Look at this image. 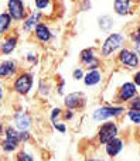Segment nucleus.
<instances>
[{
    "instance_id": "1",
    "label": "nucleus",
    "mask_w": 140,
    "mask_h": 161,
    "mask_svg": "<svg viewBox=\"0 0 140 161\" xmlns=\"http://www.w3.org/2000/svg\"><path fill=\"white\" fill-rule=\"evenodd\" d=\"M123 41H125V37L122 34H112V36H109L106 38V41L104 42V45H102V55L104 57L110 55L113 51H116L123 44Z\"/></svg>"
},
{
    "instance_id": "2",
    "label": "nucleus",
    "mask_w": 140,
    "mask_h": 161,
    "mask_svg": "<svg viewBox=\"0 0 140 161\" xmlns=\"http://www.w3.org/2000/svg\"><path fill=\"white\" fill-rule=\"evenodd\" d=\"M7 7H8V13H10V16L13 19H16V20L24 19L25 8H24V3L21 0H8Z\"/></svg>"
},
{
    "instance_id": "3",
    "label": "nucleus",
    "mask_w": 140,
    "mask_h": 161,
    "mask_svg": "<svg viewBox=\"0 0 140 161\" xmlns=\"http://www.w3.org/2000/svg\"><path fill=\"white\" fill-rule=\"evenodd\" d=\"M31 85H33V78H31V75L23 74V75H20L19 78H17L16 83H14V88H16V91L19 92V93L24 95L31 89Z\"/></svg>"
},
{
    "instance_id": "4",
    "label": "nucleus",
    "mask_w": 140,
    "mask_h": 161,
    "mask_svg": "<svg viewBox=\"0 0 140 161\" xmlns=\"http://www.w3.org/2000/svg\"><path fill=\"white\" fill-rule=\"evenodd\" d=\"M116 131H118V129H116V126L113 123H105L101 127V130H99V140L102 143L110 142L112 139H115Z\"/></svg>"
},
{
    "instance_id": "5",
    "label": "nucleus",
    "mask_w": 140,
    "mask_h": 161,
    "mask_svg": "<svg viewBox=\"0 0 140 161\" xmlns=\"http://www.w3.org/2000/svg\"><path fill=\"white\" fill-rule=\"evenodd\" d=\"M123 112V108H101L93 112V119L95 120H104L108 117L118 116L119 113Z\"/></svg>"
},
{
    "instance_id": "6",
    "label": "nucleus",
    "mask_w": 140,
    "mask_h": 161,
    "mask_svg": "<svg viewBox=\"0 0 140 161\" xmlns=\"http://www.w3.org/2000/svg\"><path fill=\"white\" fill-rule=\"evenodd\" d=\"M17 143H19V136H17V133L13 129H7V131H6V140H4V144H3L4 150L6 151L14 150V148L17 147Z\"/></svg>"
},
{
    "instance_id": "7",
    "label": "nucleus",
    "mask_w": 140,
    "mask_h": 161,
    "mask_svg": "<svg viewBox=\"0 0 140 161\" xmlns=\"http://www.w3.org/2000/svg\"><path fill=\"white\" fill-rule=\"evenodd\" d=\"M119 59H120L125 65H127V67H136V65L139 64L137 55L129 50H122L120 54H119Z\"/></svg>"
},
{
    "instance_id": "8",
    "label": "nucleus",
    "mask_w": 140,
    "mask_h": 161,
    "mask_svg": "<svg viewBox=\"0 0 140 161\" xmlns=\"http://www.w3.org/2000/svg\"><path fill=\"white\" fill-rule=\"evenodd\" d=\"M81 59L88 68H96L98 67V59L93 55V50H84L81 53Z\"/></svg>"
},
{
    "instance_id": "9",
    "label": "nucleus",
    "mask_w": 140,
    "mask_h": 161,
    "mask_svg": "<svg viewBox=\"0 0 140 161\" xmlns=\"http://www.w3.org/2000/svg\"><path fill=\"white\" fill-rule=\"evenodd\" d=\"M135 95H136V86H135V83L127 82V83H125V85L122 86L120 97H122L123 100L130 99V97H133Z\"/></svg>"
},
{
    "instance_id": "10",
    "label": "nucleus",
    "mask_w": 140,
    "mask_h": 161,
    "mask_svg": "<svg viewBox=\"0 0 140 161\" xmlns=\"http://www.w3.org/2000/svg\"><path fill=\"white\" fill-rule=\"evenodd\" d=\"M106 153L109 154V156H116V154L119 153V151L122 150V142L119 139H112L110 142L106 143Z\"/></svg>"
},
{
    "instance_id": "11",
    "label": "nucleus",
    "mask_w": 140,
    "mask_h": 161,
    "mask_svg": "<svg viewBox=\"0 0 140 161\" xmlns=\"http://www.w3.org/2000/svg\"><path fill=\"white\" fill-rule=\"evenodd\" d=\"M36 36L38 40H41L42 42H47L51 38V33L48 30V27L45 24H38L36 27Z\"/></svg>"
},
{
    "instance_id": "12",
    "label": "nucleus",
    "mask_w": 140,
    "mask_h": 161,
    "mask_svg": "<svg viewBox=\"0 0 140 161\" xmlns=\"http://www.w3.org/2000/svg\"><path fill=\"white\" fill-rule=\"evenodd\" d=\"M130 10V0H115V11L120 16L127 14Z\"/></svg>"
},
{
    "instance_id": "13",
    "label": "nucleus",
    "mask_w": 140,
    "mask_h": 161,
    "mask_svg": "<svg viewBox=\"0 0 140 161\" xmlns=\"http://www.w3.org/2000/svg\"><path fill=\"white\" fill-rule=\"evenodd\" d=\"M14 71H16V64L11 61H6V62H3L2 67H0V75L6 78V76L14 74Z\"/></svg>"
},
{
    "instance_id": "14",
    "label": "nucleus",
    "mask_w": 140,
    "mask_h": 161,
    "mask_svg": "<svg viewBox=\"0 0 140 161\" xmlns=\"http://www.w3.org/2000/svg\"><path fill=\"white\" fill-rule=\"evenodd\" d=\"M16 123H17V127H19L20 130H25V129H28V126H30V119H28L27 114L19 113L16 116Z\"/></svg>"
},
{
    "instance_id": "15",
    "label": "nucleus",
    "mask_w": 140,
    "mask_h": 161,
    "mask_svg": "<svg viewBox=\"0 0 140 161\" xmlns=\"http://www.w3.org/2000/svg\"><path fill=\"white\" fill-rule=\"evenodd\" d=\"M81 97H82V95H79V93H71V95H68L67 100H65V105H67L68 108H78Z\"/></svg>"
},
{
    "instance_id": "16",
    "label": "nucleus",
    "mask_w": 140,
    "mask_h": 161,
    "mask_svg": "<svg viewBox=\"0 0 140 161\" xmlns=\"http://www.w3.org/2000/svg\"><path fill=\"white\" fill-rule=\"evenodd\" d=\"M101 80V74L98 72V71H91V72L87 74V76H85V83L87 85H96V83Z\"/></svg>"
},
{
    "instance_id": "17",
    "label": "nucleus",
    "mask_w": 140,
    "mask_h": 161,
    "mask_svg": "<svg viewBox=\"0 0 140 161\" xmlns=\"http://www.w3.org/2000/svg\"><path fill=\"white\" fill-rule=\"evenodd\" d=\"M16 48V38L14 37H10V38H7L4 42H3L2 45V51L3 54H10L11 51Z\"/></svg>"
},
{
    "instance_id": "18",
    "label": "nucleus",
    "mask_w": 140,
    "mask_h": 161,
    "mask_svg": "<svg viewBox=\"0 0 140 161\" xmlns=\"http://www.w3.org/2000/svg\"><path fill=\"white\" fill-rule=\"evenodd\" d=\"M10 21H11V16H8L7 13H3L2 17H0V31L4 33L7 30V27L10 25Z\"/></svg>"
},
{
    "instance_id": "19",
    "label": "nucleus",
    "mask_w": 140,
    "mask_h": 161,
    "mask_svg": "<svg viewBox=\"0 0 140 161\" xmlns=\"http://www.w3.org/2000/svg\"><path fill=\"white\" fill-rule=\"evenodd\" d=\"M112 24H113L112 20H110V17H108V16L102 17V19L99 20V25H101V28L105 31H109L110 27H112Z\"/></svg>"
},
{
    "instance_id": "20",
    "label": "nucleus",
    "mask_w": 140,
    "mask_h": 161,
    "mask_svg": "<svg viewBox=\"0 0 140 161\" xmlns=\"http://www.w3.org/2000/svg\"><path fill=\"white\" fill-rule=\"evenodd\" d=\"M38 19H40V13H36V14H33V16H31L30 19H28L27 21L24 23V30H25V31H28V30H30L31 27H33L34 24H36V23H37V20H38Z\"/></svg>"
},
{
    "instance_id": "21",
    "label": "nucleus",
    "mask_w": 140,
    "mask_h": 161,
    "mask_svg": "<svg viewBox=\"0 0 140 161\" xmlns=\"http://www.w3.org/2000/svg\"><path fill=\"white\" fill-rule=\"evenodd\" d=\"M129 117L132 119L133 123H140V112H139V110H132V112H129Z\"/></svg>"
},
{
    "instance_id": "22",
    "label": "nucleus",
    "mask_w": 140,
    "mask_h": 161,
    "mask_svg": "<svg viewBox=\"0 0 140 161\" xmlns=\"http://www.w3.org/2000/svg\"><path fill=\"white\" fill-rule=\"evenodd\" d=\"M50 4V0H36V6L38 8H45Z\"/></svg>"
},
{
    "instance_id": "23",
    "label": "nucleus",
    "mask_w": 140,
    "mask_h": 161,
    "mask_svg": "<svg viewBox=\"0 0 140 161\" xmlns=\"http://www.w3.org/2000/svg\"><path fill=\"white\" fill-rule=\"evenodd\" d=\"M19 161H33V157H30L25 153H20L19 154Z\"/></svg>"
},
{
    "instance_id": "24",
    "label": "nucleus",
    "mask_w": 140,
    "mask_h": 161,
    "mask_svg": "<svg viewBox=\"0 0 140 161\" xmlns=\"http://www.w3.org/2000/svg\"><path fill=\"white\" fill-rule=\"evenodd\" d=\"M135 47L140 48V28L136 31V34H135Z\"/></svg>"
},
{
    "instance_id": "25",
    "label": "nucleus",
    "mask_w": 140,
    "mask_h": 161,
    "mask_svg": "<svg viewBox=\"0 0 140 161\" xmlns=\"http://www.w3.org/2000/svg\"><path fill=\"white\" fill-rule=\"evenodd\" d=\"M132 108L136 109V110H140V99H136L132 102Z\"/></svg>"
},
{
    "instance_id": "26",
    "label": "nucleus",
    "mask_w": 140,
    "mask_h": 161,
    "mask_svg": "<svg viewBox=\"0 0 140 161\" xmlns=\"http://www.w3.org/2000/svg\"><path fill=\"white\" fill-rule=\"evenodd\" d=\"M74 78H75V79H81L82 78V71L81 69H75V71H74Z\"/></svg>"
},
{
    "instance_id": "27",
    "label": "nucleus",
    "mask_w": 140,
    "mask_h": 161,
    "mask_svg": "<svg viewBox=\"0 0 140 161\" xmlns=\"http://www.w3.org/2000/svg\"><path fill=\"white\" fill-rule=\"evenodd\" d=\"M135 82H136V85H140V72H137L135 75Z\"/></svg>"
},
{
    "instance_id": "28",
    "label": "nucleus",
    "mask_w": 140,
    "mask_h": 161,
    "mask_svg": "<svg viewBox=\"0 0 140 161\" xmlns=\"http://www.w3.org/2000/svg\"><path fill=\"white\" fill-rule=\"evenodd\" d=\"M55 127L58 129L59 131H65V126H62V125H57V123H55Z\"/></svg>"
},
{
    "instance_id": "29",
    "label": "nucleus",
    "mask_w": 140,
    "mask_h": 161,
    "mask_svg": "<svg viewBox=\"0 0 140 161\" xmlns=\"http://www.w3.org/2000/svg\"><path fill=\"white\" fill-rule=\"evenodd\" d=\"M87 161H98V160H87Z\"/></svg>"
}]
</instances>
